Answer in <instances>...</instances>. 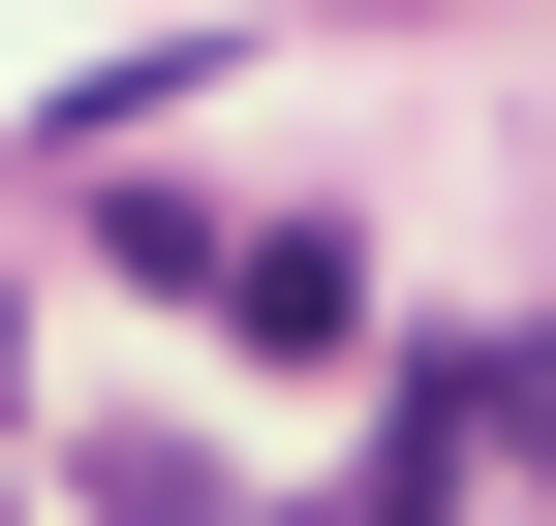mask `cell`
Segmentation results:
<instances>
[{
	"label": "cell",
	"instance_id": "6da1fadb",
	"mask_svg": "<svg viewBox=\"0 0 556 526\" xmlns=\"http://www.w3.org/2000/svg\"><path fill=\"white\" fill-rule=\"evenodd\" d=\"M433 403H464V434H495V465L556 496V341H495V372H433Z\"/></svg>",
	"mask_w": 556,
	"mask_h": 526
}]
</instances>
